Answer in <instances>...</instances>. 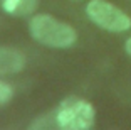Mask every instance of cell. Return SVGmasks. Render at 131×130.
I'll return each mask as SVG.
<instances>
[{"instance_id":"cell-1","label":"cell","mask_w":131,"mask_h":130,"mask_svg":"<svg viewBox=\"0 0 131 130\" xmlns=\"http://www.w3.org/2000/svg\"><path fill=\"white\" fill-rule=\"evenodd\" d=\"M29 32L37 42L47 47L66 49L77 41V32L69 24L47 14H37L29 22Z\"/></svg>"},{"instance_id":"cell-2","label":"cell","mask_w":131,"mask_h":130,"mask_svg":"<svg viewBox=\"0 0 131 130\" xmlns=\"http://www.w3.org/2000/svg\"><path fill=\"white\" fill-rule=\"evenodd\" d=\"M56 127L61 130H89L96 122V110L88 100L69 96L54 111Z\"/></svg>"},{"instance_id":"cell-3","label":"cell","mask_w":131,"mask_h":130,"mask_svg":"<svg viewBox=\"0 0 131 130\" xmlns=\"http://www.w3.org/2000/svg\"><path fill=\"white\" fill-rule=\"evenodd\" d=\"M86 15L93 24L108 32H126L131 29V17L106 0H91L86 5Z\"/></svg>"},{"instance_id":"cell-4","label":"cell","mask_w":131,"mask_h":130,"mask_svg":"<svg viewBox=\"0 0 131 130\" xmlns=\"http://www.w3.org/2000/svg\"><path fill=\"white\" fill-rule=\"evenodd\" d=\"M25 66V56L14 47H0V76L15 74Z\"/></svg>"},{"instance_id":"cell-5","label":"cell","mask_w":131,"mask_h":130,"mask_svg":"<svg viewBox=\"0 0 131 130\" xmlns=\"http://www.w3.org/2000/svg\"><path fill=\"white\" fill-rule=\"evenodd\" d=\"M37 0H2V7H4L5 12L8 14H19V15H24L27 12L34 10Z\"/></svg>"},{"instance_id":"cell-6","label":"cell","mask_w":131,"mask_h":130,"mask_svg":"<svg viewBox=\"0 0 131 130\" xmlns=\"http://www.w3.org/2000/svg\"><path fill=\"white\" fill-rule=\"evenodd\" d=\"M12 96H14L12 86L8 83H5V81H0V105L8 103V101L12 100Z\"/></svg>"},{"instance_id":"cell-7","label":"cell","mask_w":131,"mask_h":130,"mask_svg":"<svg viewBox=\"0 0 131 130\" xmlns=\"http://www.w3.org/2000/svg\"><path fill=\"white\" fill-rule=\"evenodd\" d=\"M124 51H126V54L131 57V37H128L126 42H124Z\"/></svg>"}]
</instances>
